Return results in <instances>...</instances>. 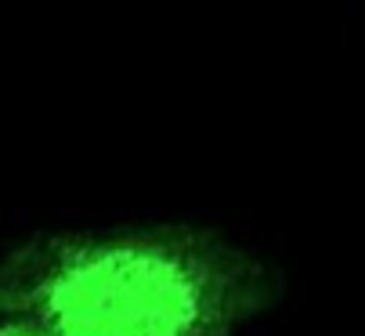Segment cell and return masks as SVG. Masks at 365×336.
Wrapping results in <instances>:
<instances>
[{
  "mask_svg": "<svg viewBox=\"0 0 365 336\" xmlns=\"http://www.w3.org/2000/svg\"><path fill=\"white\" fill-rule=\"evenodd\" d=\"M0 336H51L43 325L22 315H0Z\"/></svg>",
  "mask_w": 365,
  "mask_h": 336,
  "instance_id": "7a4b0ae2",
  "label": "cell"
},
{
  "mask_svg": "<svg viewBox=\"0 0 365 336\" xmlns=\"http://www.w3.org/2000/svg\"><path fill=\"white\" fill-rule=\"evenodd\" d=\"M282 297V271L192 220L40 228L0 250V315L51 336H242Z\"/></svg>",
  "mask_w": 365,
  "mask_h": 336,
  "instance_id": "6da1fadb",
  "label": "cell"
}]
</instances>
